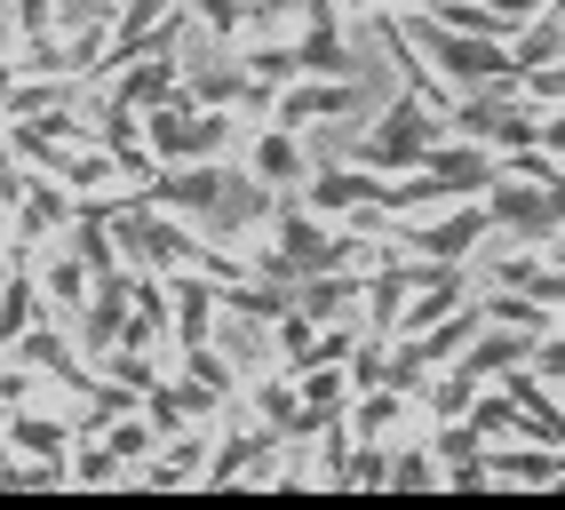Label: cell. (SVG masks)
<instances>
[{"label": "cell", "instance_id": "9a60e30c", "mask_svg": "<svg viewBox=\"0 0 565 510\" xmlns=\"http://www.w3.org/2000/svg\"><path fill=\"white\" fill-rule=\"evenodd\" d=\"M478 319H494V327H518V336H542V327H557V311H550V304L518 296V287H494V279H486V296H478Z\"/></svg>", "mask_w": 565, "mask_h": 510}, {"label": "cell", "instance_id": "d6986e66", "mask_svg": "<svg viewBox=\"0 0 565 510\" xmlns=\"http://www.w3.org/2000/svg\"><path fill=\"white\" fill-rule=\"evenodd\" d=\"M391 487H438V455H430V439H423V447H398V439H391Z\"/></svg>", "mask_w": 565, "mask_h": 510}, {"label": "cell", "instance_id": "8fae6325", "mask_svg": "<svg viewBox=\"0 0 565 510\" xmlns=\"http://www.w3.org/2000/svg\"><path fill=\"white\" fill-rule=\"evenodd\" d=\"M17 455H41V463H64L72 439H81V423H64V415H41V407H9V431H0Z\"/></svg>", "mask_w": 565, "mask_h": 510}, {"label": "cell", "instance_id": "6da1fadb", "mask_svg": "<svg viewBox=\"0 0 565 510\" xmlns=\"http://www.w3.org/2000/svg\"><path fill=\"white\" fill-rule=\"evenodd\" d=\"M398 17H406V32H414V49H423V64H430L455 96H470V88H518V56H510V41L455 32V24H438L430 9H398Z\"/></svg>", "mask_w": 565, "mask_h": 510}, {"label": "cell", "instance_id": "9c48e42d", "mask_svg": "<svg viewBox=\"0 0 565 510\" xmlns=\"http://www.w3.org/2000/svg\"><path fill=\"white\" fill-rule=\"evenodd\" d=\"M143 200L152 208H175V215H200L223 200V168L215 160H175V168H152L143 176Z\"/></svg>", "mask_w": 565, "mask_h": 510}, {"label": "cell", "instance_id": "2e32d148", "mask_svg": "<svg viewBox=\"0 0 565 510\" xmlns=\"http://www.w3.org/2000/svg\"><path fill=\"white\" fill-rule=\"evenodd\" d=\"M510 56H518V72L557 64V56H565V9H550V0H542V17H525V32L510 41Z\"/></svg>", "mask_w": 565, "mask_h": 510}, {"label": "cell", "instance_id": "277c9868", "mask_svg": "<svg viewBox=\"0 0 565 510\" xmlns=\"http://www.w3.org/2000/svg\"><path fill=\"white\" fill-rule=\"evenodd\" d=\"M279 431L271 423H247V431H232L223 447H207V470H200V487H239V479H255V487H279Z\"/></svg>", "mask_w": 565, "mask_h": 510}, {"label": "cell", "instance_id": "7a4b0ae2", "mask_svg": "<svg viewBox=\"0 0 565 510\" xmlns=\"http://www.w3.org/2000/svg\"><path fill=\"white\" fill-rule=\"evenodd\" d=\"M446 136V113L430 96H414V88H398V104L383 120H374L359 144H351V160H366V168H383V176H406V168H423V152Z\"/></svg>", "mask_w": 565, "mask_h": 510}, {"label": "cell", "instance_id": "8992f818", "mask_svg": "<svg viewBox=\"0 0 565 510\" xmlns=\"http://www.w3.org/2000/svg\"><path fill=\"white\" fill-rule=\"evenodd\" d=\"M247 176L263 192H303L311 184V152H303V128H279V120H263L247 136Z\"/></svg>", "mask_w": 565, "mask_h": 510}, {"label": "cell", "instance_id": "5b68a950", "mask_svg": "<svg viewBox=\"0 0 565 510\" xmlns=\"http://www.w3.org/2000/svg\"><path fill=\"white\" fill-rule=\"evenodd\" d=\"M72 208H81V192H72L64 176H41V168L24 176V192H17V264H32V247H49L72 224Z\"/></svg>", "mask_w": 565, "mask_h": 510}, {"label": "cell", "instance_id": "30bf717a", "mask_svg": "<svg viewBox=\"0 0 565 510\" xmlns=\"http://www.w3.org/2000/svg\"><path fill=\"white\" fill-rule=\"evenodd\" d=\"M32 279H41V304H49L56 319H81V311H88V287H96V272H88L72 247L32 255Z\"/></svg>", "mask_w": 565, "mask_h": 510}, {"label": "cell", "instance_id": "3957f363", "mask_svg": "<svg viewBox=\"0 0 565 510\" xmlns=\"http://www.w3.org/2000/svg\"><path fill=\"white\" fill-rule=\"evenodd\" d=\"M391 232H398L406 255H430V264H470L478 240L494 232V208H486V192H470V200H455V208L423 215V224H391Z\"/></svg>", "mask_w": 565, "mask_h": 510}, {"label": "cell", "instance_id": "e0dca14e", "mask_svg": "<svg viewBox=\"0 0 565 510\" xmlns=\"http://www.w3.org/2000/svg\"><path fill=\"white\" fill-rule=\"evenodd\" d=\"M470 423H478V439H486V447H502V439H534V431H525V415L502 399V383H494V391L478 383V399H470Z\"/></svg>", "mask_w": 565, "mask_h": 510}, {"label": "cell", "instance_id": "ba28073f", "mask_svg": "<svg viewBox=\"0 0 565 510\" xmlns=\"http://www.w3.org/2000/svg\"><path fill=\"white\" fill-rule=\"evenodd\" d=\"M351 104H359V81H319V72H303V81H287V88H279L271 120L311 136V128H327V120H343Z\"/></svg>", "mask_w": 565, "mask_h": 510}, {"label": "cell", "instance_id": "52a82bcc", "mask_svg": "<svg viewBox=\"0 0 565 510\" xmlns=\"http://www.w3.org/2000/svg\"><path fill=\"white\" fill-rule=\"evenodd\" d=\"M183 88V64H175V49H143L136 64H120L104 81V104H120V113H152V104H168Z\"/></svg>", "mask_w": 565, "mask_h": 510}, {"label": "cell", "instance_id": "5bb4252c", "mask_svg": "<svg viewBox=\"0 0 565 510\" xmlns=\"http://www.w3.org/2000/svg\"><path fill=\"white\" fill-rule=\"evenodd\" d=\"M32 319H49V304H41V279H32V264H17L9 279H0V359L17 351V336Z\"/></svg>", "mask_w": 565, "mask_h": 510}, {"label": "cell", "instance_id": "7402d4cb", "mask_svg": "<svg viewBox=\"0 0 565 510\" xmlns=\"http://www.w3.org/2000/svg\"><path fill=\"white\" fill-rule=\"evenodd\" d=\"M0 431H9V399H0Z\"/></svg>", "mask_w": 565, "mask_h": 510}, {"label": "cell", "instance_id": "ac0fdd59", "mask_svg": "<svg viewBox=\"0 0 565 510\" xmlns=\"http://www.w3.org/2000/svg\"><path fill=\"white\" fill-rule=\"evenodd\" d=\"M183 9H192V17L215 32V41H223V49H232L239 32H247V0H183Z\"/></svg>", "mask_w": 565, "mask_h": 510}, {"label": "cell", "instance_id": "7c38bea8", "mask_svg": "<svg viewBox=\"0 0 565 510\" xmlns=\"http://www.w3.org/2000/svg\"><path fill=\"white\" fill-rule=\"evenodd\" d=\"M359 287H366V272H303L295 279V304L311 319H359Z\"/></svg>", "mask_w": 565, "mask_h": 510}, {"label": "cell", "instance_id": "ffe728a7", "mask_svg": "<svg viewBox=\"0 0 565 510\" xmlns=\"http://www.w3.org/2000/svg\"><path fill=\"white\" fill-rule=\"evenodd\" d=\"M534 144H542L550 160H565V104H542V136Z\"/></svg>", "mask_w": 565, "mask_h": 510}, {"label": "cell", "instance_id": "44dd1931", "mask_svg": "<svg viewBox=\"0 0 565 510\" xmlns=\"http://www.w3.org/2000/svg\"><path fill=\"white\" fill-rule=\"evenodd\" d=\"M383 0H334V17H374Z\"/></svg>", "mask_w": 565, "mask_h": 510}, {"label": "cell", "instance_id": "4fadbf2b", "mask_svg": "<svg viewBox=\"0 0 565 510\" xmlns=\"http://www.w3.org/2000/svg\"><path fill=\"white\" fill-rule=\"evenodd\" d=\"M247 391V407H255V423H271L279 439L295 447V431H303V399H295V375L279 368V375H255V383H239Z\"/></svg>", "mask_w": 565, "mask_h": 510}]
</instances>
